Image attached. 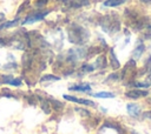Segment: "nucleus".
<instances>
[{"label": "nucleus", "instance_id": "21", "mask_svg": "<svg viewBox=\"0 0 151 134\" xmlns=\"http://www.w3.org/2000/svg\"><path fill=\"white\" fill-rule=\"evenodd\" d=\"M47 1L48 0H37L35 5H37V7H42V6H45L47 4Z\"/></svg>", "mask_w": 151, "mask_h": 134}, {"label": "nucleus", "instance_id": "23", "mask_svg": "<svg viewBox=\"0 0 151 134\" xmlns=\"http://www.w3.org/2000/svg\"><path fill=\"white\" fill-rule=\"evenodd\" d=\"M139 1L143 4H151V0H139Z\"/></svg>", "mask_w": 151, "mask_h": 134}, {"label": "nucleus", "instance_id": "7", "mask_svg": "<svg viewBox=\"0 0 151 134\" xmlns=\"http://www.w3.org/2000/svg\"><path fill=\"white\" fill-rule=\"evenodd\" d=\"M109 63H110L112 69H118L120 67V63H119V61H118V59L116 56V53H114L113 48L109 49Z\"/></svg>", "mask_w": 151, "mask_h": 134}, {"label": "nucleus", "instance_id": "22", "mask_svg": "<svg viewBox=\"0 0 151 134\" xmlns=\"http://www.w3.org/2000/svg\"><path fill=\"white\" fill-rule=\"evenodd\" d=\"M144 118H145V119H150V120H151V110L145 112V113H144Z\"/></svg>", "mask_w": 151, "mask_h": 134}, {"label": "nucleus", "instance_id": "13", "mask_svg": "<svg viewBox=\"0 0 151 134\" xmlns=\"http://www.w3.org/2000/svg\"><path fill=\"white\" fill-rule=\"evenodd\" d=\"M47 100H48V102H50V105H51V107H52L53 109H55V110L63 109L64 103H61L60 101H58V100H55V99H51V98H48Z\"/></svg>", "mask_w": 151, "mask_h": 134}, {"label": "nucleus", "instance_id": "9", "mask_svg": "<svg viewBox=\"0 0 151 134\" xmlns=\"http://www.w3.org/2000/svg\"><path fill=\"white\" fill-rule=\"evenodd\" d=\"M144 49H145V46H144V43L139 41V42H138V45L136 46V48H134L133 53H132V56H133V59H134V60L139 59V58H140V55L144 53Z\"/></svg>", "mask_w": 151, "mask_h": 134}, {"label": "nucleus", "instance_id": "2", "mask_svg": "<svg viewBox=\"0 0 151 134\" xmlns=\"http://www.w3.org/2000/svg\"><path fill=\"white\" fill-rule=\"evenodd\" d=\"M88 36H90L88 32L84 27H81L77 24H72L68 28V41L74 45L85 43L87 41Z\"/></svg>", "mask_w": 151, "mask_h": 134}, {"label": "nucleus", "instance_id": "18", "mask_svg": "<svg viewBox=\"0 0 151 134\" xmlns=\"http://www.w3.org/2000/svg\"><path fill=\"white\" fill-rule=\"evenodd\" d=\"M93 69H94L93 66L90 65V63H84V65L80 67V71H81L83 73H88V72H92Z\"/></svg>", "mask_w": 151, "mask_h": 134}, {"label": "nucleus", "instance_id": "19", "mask_svg": "<svg viewBox=\"0 0 151 134\" xmlns=\"http://www.w3.org/2000/svg\"><path fill=\"white\" fill-rule=\"evenodd\" d=\"M76 110L80 114V115H83V116H91V114H90V112L88 110H86V109H83V108H76Z\"/></svg>", "mask_w": 151, "mask_h": 134}, {"label": "nucleus", "instance_id": "3", "mask_svg": "<svg viewBox=\"0 0 151 134\" xmlns=\"http://www.w3.org/2000/svg\"><path fill=\"white\" fill-rule=\"evenodd\" d=\"M136 74H137L136 60H134V59H130V60L126 62V65H125V67L123 68V71H122V79H123L124 81H127V83H130L131 80L134 79Z\"/></svg>", "mask_w": 151, "mask_h": 134}, {"label": "nucleus", "instance_id": "15", "mask_svg": "<svg viewBox=\"0 0 151 134\" xmlns=\"http://www.w3.org/2000/svg\"><path fill=\"white\" fill-rule=\"evenodd\" d=\"M58 80H60V78L59 76H57V75H52V74H47V75H44V76H41V79H40V81H41V83L42 82H46V81H58Z\"/></svg>", "mask_w": 151, "mask_h": 134}, {"label": "nucleus", "instance_id": "16", "mask_svg": "<svg viewBox=\"0 0 151 134\" xmlns=\"http://www.w3.org/2000/svg\"><path fill=\"white\" fill-rule=\"evenodd\" d=\"M18 21H19V19H15V20H12V21H6V22H2V24L0 25V31H1V29H6V28H9V27L15 26V25L18 24Z\"/></svg>", "mask_w": 151, "mask_h": 134}, {"label": "nucleus", "instance_id": "12", "mask_svg": "<svg viewBox=\"0 0 151 134\" xmlns=\"http://www.w3.org/2000/svg\"><path fill=\"white\" fill-rule=\"evenodd\" d=\"M127 0H105L104 1V6L105 7H117L120 6L123 4H125Z\"/></svg>", "mask_w": 151, "mask_h": 134}, {"label": "nucleus", "instance_id": "10", "mask_svg": "<svg viewBox=\"0 0 151 134\" xmlns=\"http://www.w3.org/2000/svg\"><path fill=\"white\" fill-rule=\"evenodd\" d=\"M70 91H76V92H90L91 86L88 83H80V85H74L70 87Z\"/></svg>", "mask_w": 151, "mask_h": 134}, {"label": "nucleus", "instance_id": "6", "mask_svg": "<svg viewBox=\"0 0 151 134\" xmlns=\"http://www.w3.org/2000/svg\"><path fill=\"white\" fill-rule=\"evenodd\" d=\"M147 91H143V89H131V91H126L125 92V96L130 98V99H140V98H145L147 96Z\"/></svg>", "mask_w": 151, "mask_h": 134}, {"label": "nucleus", "instance_id": "20", "mask_svg": "<svg viewBox=\"0 0 151 134\" xmlns=\"http://www.w3.org/2000/svg\"><path fill=\"white\" fill-rule=\"evenodd\" d=\"M15 68H17V63H14V62H11V63H7V65L4 66V69H6V71H8V69H15Z\"/></svg>", "mask_w": 151, "mask_h": 134}, {"label": "nucleus", "instance_id": "11", "mask_svg": "<svg viewBox=\"0 0 151 134\" xmlns=\"http://www.w3.org/2000/svg\"><path fill=\"white\" fill-rule=\"evenodd\" d=\"M106 65H107V61H106L105 56L104 55H100V56L97 58L96 63H94V67L97 69H104V68H106Z\"/></svg>", "mask_w": 151, "mask_h": 134}, {"label": "nucleus", "instance_id": "17", "mask_svg": "<svg viewBox=\"0 0 151 134\" xmlns=\"http://www.w3.org/2000/svg\"><path fill=\"white\" fill-rule=\"evenodd\" d=\"M130 85H132V86H134V87H142V88H146V87H150V86H151V81H142V82L133 81V82H131Z\"/></svg>", "mask_w": 151, "mask_h": 134}, {"label": "nucleus", "instance_id": "5", "mask_svg": "<svg viewBox=\"0 0 151 134\" xmlns=\"http://www.w3.org/2000/svg\"><path fill=\"white\" fill-rule=\"evenodd\" d=\"M65 100H68V101H72V102H76V103H80V105H84V106H92V107H96V103L91 100H87V99H80V98H76L73 95H67V94H64L63 95Z\"/></svg>", "mask_w": 151, "mask_h": 134}, {"label": "nucleus", "instance_id": "1", "mask_svg": "<svg viewBox=\"0 0 151 134\" xmlns=\"http://www.w3.org/2000/svg\"><path fill=\"white\" fill-rule=\"evenodd\" d=\"M101 29L107 34H114L120 29V20L116 13H109L99 19Z\"/></svg>", "mask_w": 151, "mask_h": 134}, {"label": "nucleus", "instance_id": "24", "mask_svg": "<svg viewBox=\"0 0 151 134\" xmlns=\"http://www.w3.org/2000/svg\"><path fill=\"white\" fill-rule=\"evenodd\" d=\"M0 83H1V80H0Z\"/></svg>", "mask_w": 151, "mask_h": 134}, {"label": "nucleus", "instance_id": "14", "mask_svg": "<svg viewBox=\"0 0 151 134\" xmlns=\"http://www.w3.org/2000/svg\"><path fill=\"white\" fill-rule=\"evenodd\" d=\"M93 96L101 98V99H112V98H114V94L110 93V92H98V93L93 94Z\"/></svg>", "mask_w": 151, "mask_h": 134}, {"label": "nucleus", "instance_id": "8", "mask_svg": "<svg viewBox=\"0 0 151 134\" xmlns=\"http://www.w3.org/2000/svg\"><path fill=\"white\" fill-rule=\"evenodd\" d=\"M126 109L129 112V114L133 118H137L140 114V107L136 103H127L126 105Z\"/></svg>", "mask_w": 151, "mask_h": 134}, {"label": "nucleus", "instance_id": "4", "mask_svg": "<svg viewBox=\"0 0 151 134\" xmlns=\"http://www.w3.org/2000/svg\"><path fill=\"white\" fill-rule=\"evenodd\" d=\"M47 14H48V11H45V12H38V13L29 14V15H27V16L25 18V20L22 21V24H32V22L39 21V20L44 19Z\"/></svg>", "mask_w": 151, "mask_h": 134}]
</instances>
